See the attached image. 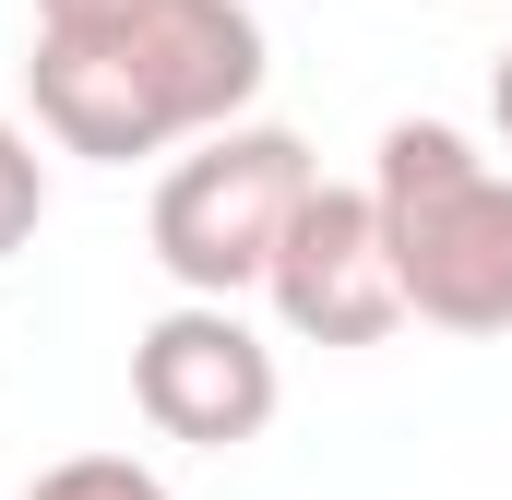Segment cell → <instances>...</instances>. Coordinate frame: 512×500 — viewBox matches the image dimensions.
I'll use <instances>...</instances> for the list:
<instances>
[{"mask_svg":"<svg viewBox=\"0 0 512 500\" xmlns=\"http://www.w3.org/2000/svg\"><path fill=\"white\" fill-rule=\"evenodd\" d=\"M24 96L60 155H96V167L203 143L262 96V12L251 0H131L96 24H36Z\"/></svg>","mask_w":512,"mask_h":500,"instance_id":"1","label":"cell"},{"mask_svg":"<svg viewBox=\"0 0 512 500\" xmlns=\"http://www.w3.org/2000/svg\"><path fill=\"white\" fill-rule=\"evenodd\" d=\"M370 203L405 274V322L512 334V167H489L453 120H393Z\"/></svg>","mask_w":512,"mask_h":500,"instance_id":"2","label":"cell"},{"mask_svg":"<svg viewBox=\"0 0 512 500\" xmlns=\"http://www.w3.org/2000/svg\"><path fill=\"white\" fill-rule=\"evenodd\" d=\"M310 143L274 120H227L203 131L167 179H155V215H143V239L155 262L179 274V298H251L274 239H286V215L310 203Z\"/></svg>","mask_w":512,"mask_h":500,"instance_id":"3","label":"cell"},{"mask_svg":"<svg viewBox=\"0 0 512 500\" xmlns=\"http://www.w3.org/2000/svg\"><path fill=\"white\" fill-rule=\"evenodd\" d=\"M131 405H143L155 441L239 453V441L274 429L286 370H274V346L239 322V298H179V310H155V322L131 334Z\"/></svg>","mask_w":512,"mask_h":500,"instance_id":"4","label":"cell"},{"mask_svg":"<svg viewBox=\"0 0 512 500\" xmlns=\"http://www.w3.org/2000/svg\"><path fill=\"white\" fill-rule=\"evenodd\" d=\"M262 298L298 346H382L405 322V274H393V239H382V203L370 179H310V203L286 215V239L262 262Z\"/></svg>","mask_w":512,"mask_h":500,"instance_id":"5","label":"cell"},{"mask_svg":"<svg viewBox=\"0 0 512 500\" xmlns=\"http://www.w3.org/2000/svg\"><path fill=\"white\" fill-rule=\"evenodd\" d=\"M48 227V155H36V131L0 108V262Z\"/></svg>","mask_w":512,"mask_h":500,"instance_id":"6","label":"cell"},{"mask_svg":"<svg viewBox=\"0 0 512 500\" xmlns=\"http://www.w3.org/2000/svg\"><path fill=\"white\" fill-rule=\"evenodd\" d=\"M24 500H167V477L131 465V453H72V465H48Z\"/></svg>","mask_w":512,"mask_h":500,"instance_id":"7","label":"cell"},{"mask_svg":"<svg viewBox=\"0 0 512 500\" xmlns=\"http://www.w3.org/2000/svg\"><path fill=\"white\" fill-rule=\"evenodd\" d=\"M96 12H131V0H36V24H96Z\"/></svg>","mask_w":512,"mask_h":500,"instance_id":"8","label":"cell"},{"mask_svg":"<svg viewBox=\"0 0 512 500\" xmlns=\"http://www.w3.org/2000/svg\"><path fill=\"white\" fill-rule=\"evenodd\" d=\"M489 120H501V143H512V48H501V72H489Z\"/></svg>","mask_w":512,"mask_h":500,"instance_id":"9","label":"cell"}]
</instances>
